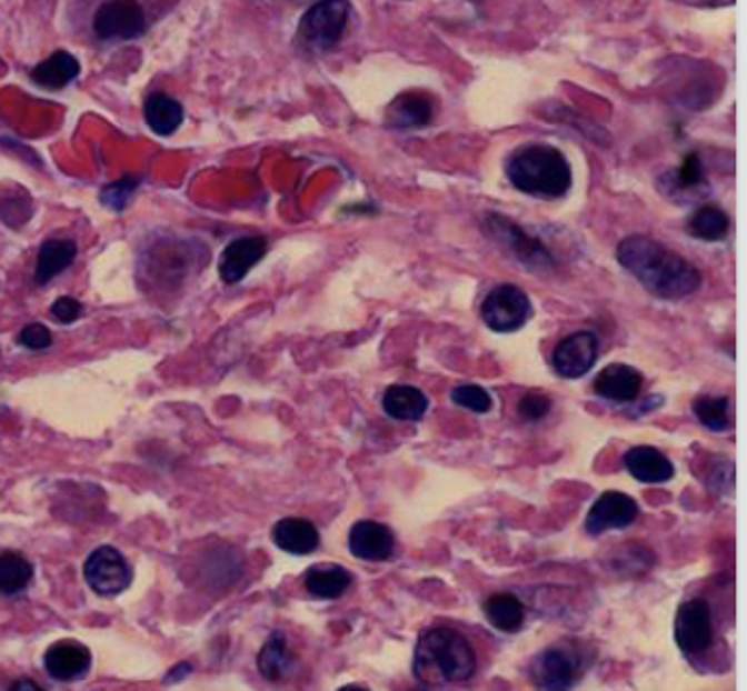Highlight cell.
Listing matches in <instances>:
<instances>
[{"label":"cell","mask_w":747,"mask_h":691,"mask_svg":"<svg viewBox=\"0 0 747 691\" xmlns=\"http://www.w3.org/2000/svg\"><path fill=\"white\" fill-rule=\"evenodd\" d=\"M616 261L660 300H681L701 287V272L688 259L647 234L625 237Z\"/></svg>","instance_id":"1"},{"label":"cell","mask_w":747,"mask_h":691,"mask_svg":"<svg viewBox=\"0 0 747 691\" xmlns=\"http://www.w3.org/2000/svg\"><path fill=\"white\" fill-rule=\"evenodd\" d=\"M92 31L103 42L137 40L148 31V18L139 2H103L92 18Z\"/></svg>","instance_id":"7"},{"label":"cell","mask_w":747,"mask_h":691,"mask_svg":"<svg viewBox=\"0 0 747 691\" xmlns=\"http://www.w3.org/2000/svg\"><path fill=\"white\" fill-rule=\"evenodd\" d=\"M77 259V243L73 239H47L38 250L36 261V282L49 284L56 277L67 272Z\"/></svg>","instance_id":"21"},{"label":"cell","mask_w":747,"mask_h":691,"mask_svg":"<svg viewBox=\"0 0 747 691\" xmlns=\"http://www.w3.org/2000/svg\"><path fill=\"white\" fill-rule=\"evenodd\" d=\"M435 119V99L419 90L397 94L386 108V126L392 130H417Z\"/></svg>","instance_id":"14"},{"label":"cell","mask_w":747,"mask_h":691,"mask_svg":"<svg viewBox=\"0 0 747 691\" xmlns=\"http://www.w3.org/2000/svg\"><path fill=\"white\" fill-rule=\"evenodd\" d=\"M505 173L514 189L530 198L559 200L572 189V167L566 153L546 142H526L505 160Z\"/></svg>","instance_id":"2"},{"label":"cell","mask_w":747,"mask_h":691,"mask_svg":"<svg viewBox=\"0 0 747 691\" xmlns=\"http://www.w3.org/2000/svg\"><path fill=\"white\" fill-rule=\"evenodd\" d=\"M268 254V239L266 237H239L230 241L220 257L218 272L226 284H237L248 272L263 261Z\"/></svg>","instance_id":"13"},{"label":"cell","mask_w":747,"mask_h":691,"mask_svg":"<svg viewBox=\"0 0 747 691\" xmlns=\"http://www.w3.org/2000/svg\"><path fill=\"white\" fill-rule=\"evenodd\" d=\"M485 228L489 237L500 246L507 248L522 266L530 270H544L550 268V252L541 246L539 239L526 234L518 223H514L509 217L502 214H489L485 219Z\"/></svg>","instance_id":"9"},{"label":"cell","mask_w":747,"mask_h":691,"mask_svg":"<svg viewBox=\"0 0 747 691\" xmlns=\"http://www.w3.org/2000/svg\"><path fill=\"white\" fill-rule=\"evenodd\" d=\"M625 469L643 484H667L675 475L671 460L656 447L640 444L625 453Z\"/></svg>","instance_id":"18"},{"label":"cell","mask_w":747,"mask_h":691,"mask_svg":"<svg viewBox=\"0 0 747 691\" xmlns=\"http://www.w3.org/2000/svg\"><path fill=\"white\" fill-rule=\"evenodd\" d=\"M638 519V503L618 490H607L598 497L588 512L586 530L590 534H602L607 530H622Z\"/></svg>","instance_id":"12"},{"label":"cell","mask_w":747,"mask_h":691,"mask_svg":"<svg viewBox=\"0 0 747 691\" xmlns=\"http://www.w3.org/2000/svg\"><path fill=\"white\" fill-rule=\"evenodd\" d=\"M381 408L395 420L417 422L428 412L430 401L415 385H390L381 397Z\"/></svg>","instance_id":"22"},{"label":"cell","mask_w":747,"mask_h":691,"mask_svg":"<svg viewBox=\"0 0 747 691\" xmlns=\"http://www.w3.org/2000/svg\"><path fill=\"white\" fill-rule=\"evenodd\" d=\"M686 232L693 239H699V241H706V243L726 241L728 234H730V217H728L726 210H721L715 204H704L688 217Z\"/></svg>","instance_id":"25"},{"label":"cell","mask_w":747,"mask_h":691,"mask_svg":"<svg viewBox=\"0 0 747 691\" xmlns=\"http://www.w3.org/2000/svg\"><path fill=\"white\" fill-rule=\"evenodd\" d=\"M90 663H92L90 650L83 643L71 639L53 643L44 654V668L49 677L62 683L83 679L90 670Z\"/></svg>","instance_id":"16"},{"label":"cell","mask_w":747,"mask_h":691,"mask_svg":"<svg viewBox=\"0 0 747 691\" xmlns=\"http://www.w3.org/2000/svg\"><path fill=\"white\" fill-rule=\"evenodd\" d=\"M552 408V401L544 394V392H528L524 394L520 405H518V414L522 415L524 420L535 422L541 420L544 415H548Z\"/></svg>","instance_id":"33"},{"label":"cell","mask_w":747,"mask_h":691,"mask_svg":"<svg viewBox=\"0 0 747 691\" xmlns=\"http://www.w3.org/2000/svg\"><path fill=\"white\" fill-rule=\"evenodd\" d=\"M272 541L283 552L307 555L318 550L320 534L311 521L299 519V517H288V519H281L272 528Z\"/></svg>","instance_id":"20"},{"label":"cell","mask_w":747,"mask_h":691,"mask_svg":"<svg viewBox=\"0 0 747 691\" xmlns=\"http://www.w3.org/2000/svg\"><path fill=\"white\" fill-rule=\"evenodd\" d=\"M18 344L29 348V350H47L53 345V336L51 331L40 324V322H33V324H27L20 336H18Z\"/></svg>","instance_id":"34"},{"label":"cell","mask_w":747,"mask_h":691,"mask_svg":"<svg viewBox=\"0 0 747 691\" xmlns=\"http://www.w3.org/2000/svg\"><path fill=\"white\" fill-rule=\"evenodd\" d=\"M349 22V2L329 0L311 4L299 22V44L309 53H327L336 49Z\"/></svg>","instance_id":"4"},{"label":"cell","mask_w":747,"mask_h":691,"mask_svg":"<svg viewBox=\"0 0 747 691\" xmlns=\"http://www.w3.org/2000/svg\"><path fill=\"white\" fill-rule=\"evenodd\" d=\"M338 691H369L367 688H362V685H345V688H340Z\"/></svg>","instance_id":"37"},{"label":"cell","mask_w":747,"mask_h":691,"mask_svg":"<svg viewBox=\"0 0 747 691\" xmlns=\"http://www.w3.org/2000/svg\"><path fill=\"white\" fill-rule=\"evenodd\" d=\"M83 575L88 587L101 598H114L132 582V569L126 555L110 545H101L88 555Z\"/></svg>","instance_id":"8"},{"label":"cell","mask_w":747,"mask_h":691,"mask_svg":"<svg viewBox=\"0 0 747 691\" xmlns=\"http://www.w3.org/2000/svg\"><path fill=\"white\" fill-rule=\"evenodd\" d=\"M79 62L76 56L67 51H56L44 62L33 67L29 77L36 86L44 90H62L79 77Z\"/></svg>","instance_id":"24"},{"label":"cell","mask_w":747,"mask_h":691,"mask_svg":"<svg viewBox=\"0 0 747 691\" xmlns=\"http://www.w3.org/2000/svg\"><path fill=\"white\" fill-rule=\"evenodd\" d=\"M476 672L471 643L451 628L428 630L415 652V674L426 685L462 683Z\"/></svg>","instance_id":"3"},{"label":"cell","mask_w":747,"mask_h":691,"mask_svg":"<svg viewBox=\"0 0 747 691\" xmlns=\"http://www.w3.org/2000/svg\"><path fill=\"white\" fill-rule=\"evenodd\" d=\"M675 641L686 654L708 650L713 641V618L710 607L704 600H690L677 609Z\"/></svg>","instance_id":"11"},{"label":"cell","mask_w":747,"mask_h":691,"mask_svg":"<svg viewBox=\"0 0 747 691\" xmlns=\"http://www.w3.org/2000/svg\"><path fill=\"white\" fill-rule=\"evenodd\" d=\"M137 189H139V180H135V178L128 176V178H121V180H117L112 184H106L101 189V193H99V200H101L103 207L121 212L123 208L130 204V200L135 198Z\"/></svg>","instance_id":"32"},{"label":"cell","mask_w":747,"mask_h":691,"mask_svg":"<svg viewBox=\"0 0 747 691\" xmlns=\"http://www.w3.org/2000/svg\"><path fill=\"white\" fill-rule=\"evenodd\" d=\"M660 189L675 200H679V204H684V200H690V196L699 198L708 193V180L704 173V162L699 158V153H688L684 158V162L675 169L669 171L663 180H658Z\"/></svg>","instance_id":"17"},{"label":"cell","mask_w":747,"mask_h":691,"mask_svg":"<svg viewBox=\"0 0 747 691\" xmlns=\"http://www.w3.org/2000/svg\"><path fill=\"white\" fill-rule=\"evenodd\" d=\"M451 403L462 408V410H469L474 414H487L491 408H494V401H491V394L480 388V385H458L451 390Z\"/></svg>","instance_id":"31"},{"label":"cell","mask_w":747,"mask_h":691,"mask_svg":"<svg viewBox=\"0 0 747 691\" xmlns=\"http://www.w3.org/2000/svg\"><path fill=\"white\" fill-rule=\"evenodd\" d=\"M697 420L710 431H728L733 427L730 399L728 397H699L693 403Z\"/></svg>","instance_id":"30"},{"label":"cell","mask_w":747,"mask_h":691,"mask_svg":"<svg viewBox=\"0 0 747 691\" xmlns=\"http://www.w3.org/2000/svg\"><path fill=\"white\" fill-rule=\"evenodd\" d=\"M581 674H584V657L570 643L550 645L532 661V681L541 690H570Z\"/></svg>","instance_id":"6"},{"label":"cell","mask_w":747,"mask_h":691,"mask_svg":"<svg viewBox=\"0 0 747 691\" xmlns=\"http://www.w3.org/2000/svg\"><path fill=\"white\" fill-rule=\"evenodd\" d=\"M33 580V564L18 552L0 553V595H16Z\"/></svg>","instance_id":"29"},{"label":"cell","mask_w":747,"mask_h":691,"mask_svg":"<svg viewBox=\"0 0 747 691\" xmlns=\"http://www.w3.org/2000/svg\"><path fill=\"white\" fill-rule=\"evenodd\" d=\"M485 615L502 632H518L524 623V604L514 593H496L485 602Z\"/></svg>","instance_id":"27"},{"label":"cell","mask_w":747,"mask_h":691,"mask_svg":"<svg viewBox=\"0 0 747 691\" xmlns=\"http://www.w3.org/2000/svg\"><path fill=\"white\" fill-rule=\"evenodd\" d=\"M51 316L60 322V324H73L81 316V302L71 298V296H62L53 302L51 307Z\"/></svg>","instance_id":"35"},{"label":"cell","mask_w":747,"mask_h":691,"mask_svg":"<svg viewBox=\"0 0 747 691\" xmlns=\"http://www.w3.org/2000/svg\"><path fill=\"white\" fill-rule=\"evenodd\" d=\"M143 117H146V123L153 134L171 137L182 126L185 110H182L178 99H173L165 92H153L146 99Z\"/></svg>","instance_id":"23"},{"label":"cell","mask_w":747,"mask_h":691,"mask_svg":"<svg viewBox=\"0 0 747 691\" xmlns=\"http://www.w3.org/2000/svg\"><path fill=\"white\" fill-rule=\"evenodd\" d=\"M257 663H259V672L268 681H281L292 668V654H290L286 637L279 632L272 634L261 648Z\"/></svg>","instance_id":"28"},{"label":"cell","mask_w":747,"mask_h":691,"mask_svg":"<svg viewBox=\"0 0 747 691\" xmlns=\"http://www.w3.org/2000/svg\"><path fill=\"white\" fill-rule=\"evenodd\" d=\"M11 691H44L40 690L36 683H31V681H20V683H16L13 685V690Z\"/></svg>","instance_id":"36"},{"label":"cell","mask_w":747,"mask_h":691,"mask_svg":"<svg viewBox=\"0 0 747 691\" xmlns=\"http://www.w3.org/2000/svg\"><path fill=\"white\" fill-rule=\"evenodd\" d=\"M645 377L640 370L627 363H609L595 379V392L605 401L634 403L643 392Z\"/></svg>","instance_id":"15"},{"label":"cell","mask_w":747,"mask_h":691,"mask_svg":"<svg viewBox=\"0 0 747 691\" xmlns=\"http://www.w3.org/2000/svg\"><path fill=\"white\" fill-rule=\"evenodd\" d=\"M353 575L340 564H318L305 575V589L320 600H336L351 587Z\"/></svg>","instance_id":"26"},{"label":"cell","mask_w":747,"mask_h":691,"mask_svg":"<svg viewBox=\"0 0 747 691\" xmlns=\"http://www.w3.org/2000/svg\"><path fill=\"white\" fill-rule=\"evenodd\" d=\"M480 318L496 333H516L532 318V304L522 287L505 282L487 293Z\"/></svg>","instance_id":"5"},{"label":"cell","mask_w":747,"mask_h":691,"mask_svg":"<svg viewBox=\"0 0 747 691\" xmlns=\"http://www.w3.org/2000/svg\"><path fill=\"white\" fill-rule=\"evenodd\" d=\"M349 550L360 560L381 562L395 552V537L384 523L358 521L349 532Z\"/></svg>","instance_id":"19"},{"label":"cell","mask_w":747,"mask_h":691,"mask_svg":"<svg viewBox=\"0 0 747 691\" xmlns=\"http://www.w3.org/2000/svg\"><path fill=\"white\" fill-rule=\"evenodd\" d=\"M597 357V336L592 331H577L555 345L552 370L561 379H581L595 368Z\"/></svg>","instance_id":"10"}]
</instances>
